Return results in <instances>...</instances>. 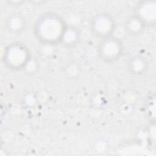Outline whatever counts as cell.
Returning a JSON list of instances; mask_svg holds the SVG:
<instances>
[{
	"mask_svg": "<svg viewBox=\"0 0 156 156\" xmlns=\"http://www.w3.org/2000/svg\"><path fill=\"white\" fill-rule=\"evenodd\" d=\"M30 58L28 47L21 41H15L4 48L2 61L8 69L18 71L24 69L29 63Z\"/></svg>",
	"mask_w": 156,
	"mask_h": 156,
	"instance_id": "7a4b0ae2",
	"label": "cell"
},
{
	"mask_svg": "<svg viewBox=\"0 0 156 156\" xmlns=\"http://www.w3.org/2000/svg\"><path fill=\"white\" fill-rule=\"evenodd\" d=\"M90 29L91 34L100 40L113 36L116 29V21L110 14L101 12L91 20Z\"/></svg>",
	"mask_w": 156,
	"mask_h": 156,
	"instance_id": "277c9868",
	"label": "cell"
},
{
	"mask_svg": "<svg viewBox=\"0 0 156 156\" xmlns=\"http://www.w3.org/2000/svg\"><path fill=\"white\" fill-rule=\"evenodd\" d=\"M66 25L58 14L47 12L36 19L33 32L38 42L44 45L54 46L60 44Z\"/></svg>",
	"mask_w": 156,
	"mask_h": 156,
	"instance_id": "6da1fadb",
	"label": "cell"
},
{
	"mask_svg": "<svg viewBox=\"0 0 156 156\" xmlns=\"http://www.w3.org/2000/svg\"><path fill=\"white\" fill-rule=\"evenodd\" d=\"M98 57L105 63H113L122 55L124 46L122 41L113 36L100 40L97 45Z\"/></svg>",
	"mask_w": 156,
	"mask_h": 156,
	"instance_id": "3957f363",
	"label": "cell"
},
{
	"mask_svg": "<svg viewBox=\"0 0 156 156\" xmlns=\"http://www.w3.org/2000/svg\"><path fill=\"white\" fill-rule=\"evenodd\" d=\"M146 60L141 56L133 57L129 61L128 69L132 74H141L146 71Z\"/></svg>",
	"mask_w": 156,
	"mask_h": 156,
	"instance_id": "9c48e42d",
	"label": "cell"
},
{
	"mask_svg": "<svg viewBox=\"0 0 156 156\" xmlns=\"http://www.w3.org/2000/svg\"><path fill=\"white\" fill-rule=\"evenodd\" d=\"M155 1H143L136 7L134 15L137 16L146 25H154L156 18V6Z\"/></svg>",
	"mask_w": 156,
	"mask_h": 156,
	"instance_id": "5b68a950",
	"label": "cell"
},
{
	"mask_svg": "<svg viewBox=\"0 0 156 156\" xmlns=\"http://www.w3.org/2000/svg\"><path fill=\"white\" fill-rule=\"evenodd\" d=\"M144 23L135 15L129 17L125 23V30L126 32L132 36L140 34L146 27Z\"/></svg>",
	"mask_w": 156,
	"mask_h": 156,
	"instance_id": "ba28073f",
	"label": "cell"
},
{
	"mask_svg": "<svg viewBox=\"0 0 156 156\" xmlns=\"http://www.w3.org/2000/svg\"><path fill=\"white\" fill-rule=\"evenodd\" d=\"M5 26L7 30L12 33H21L26 27L25 18L20 12H13L7 18Z\"/></svg>",
	"mask_w": 156,
	"mask_h": 156,
	"instance_id": "8992f818",
	"label": "cell"
},
{
	"mask_svg": "<svg viewBox=\"0 0 156 156\" xmlns=\"http://www.w3.org/2000/svg\"><path fill=\"white\" fill-rule=\"evenodd\" d=\"M80 38V32L79 29L71 25H66L60 44L66 48H73L79 43Z\"/></svg>",
	"mask_w": 156,
	"mask_h": 156,
	"instance_id": "52a82bcc",
	"label": "cell"
}]
</instances>
